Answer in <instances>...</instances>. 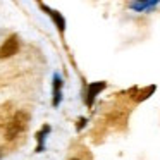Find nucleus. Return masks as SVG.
Here are the masks:
<instances>
[{
    "label": "nucleus",
    "mask_w": 160,
    "mask_h": 160,
    "mask_svg": "<svg viewBox=\"0 0 160 160\" xmlns=\"http://www.w3.org/2000/svg\"><path fill=\"white\" fill-rule=\"evenodd\" d=\"M43 9L50 12V16H52V19L57 22V28H59V31H60V33H64V26H66V22H64V18H62V16H60L57 11H52V9L45 7V5H43Z\"/></svg>",
    "instance_id": "4"
},
{
    "label": "nucleus",
    "mask_w": 160,
    "mask_h": 160,
    "mask_svg": "<svg viewBox=\"0 0 160 160\" xmlns=\"http://www.w3.org/2000/svg\"><path fill=\"white\" fill-rule=\"evenodd\" d=\"M72 160H78V158H72Z\"/></svg>",
    "instance_id": "5"
},
{
    "label": "nucleus",
    "mask_w": 160,
    "mask_h": 160,
    "mask_svg": "<svg viewBox=\"0 0 160 160\" xmlns=\"http://www.w3.org/2000/svg\"><path fill=\"white\" fill-rule=\"evenodd\" d=\"M105 88V83H95V84H91L90 86V90H88V98H86V103L88 105H91L93 103V98L97 97V93L100 90H103Z\"/></svg>",
    "instance_id": "3"
},
{
    "label": "nucleus",
    "mask_w": 160,
    "mask_h": 160,
    "mask_svg": "<svg viewBox=\"0 0 160 160\" xmlns=\"http://www.w3.org/2000/svg\"><path fill=\"white\" fill-rule=\"evenodd\" d=\"M26 122H28V114L22 112V110H19L18 114L14 115L12 122L9 124V128H7V132H5L7 139H14L21 131H24V129H26Z\"/></svg>",
    "instance_id": "1"
},
{
    "label": "nucleus",
    "mask_w": 160,
    "mask_h": 160,
    "mask_svg": "<svg viewBox=\"0 0 160 160\" xmlns=\"http://www.w3.org/2000/svg\"><path fill=\"white\" fill-rule=\"evenodd\" d=\"M19 48V42L18 36H11L4 42V45L0 47V59H7V57H12Z\"/></svg>",
    "instance_id": "2"
}]
</instances>
